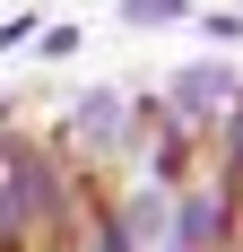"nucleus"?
I'll list each match as a JSON object with an SVG mask.
<instances>
[{
    "label": "nucleus",
    "instance_id": "nucleus-1",
    "mask_svg": "<svg viewBox=\"0 0 243 252\" xmlns=\"http://www.w3.org/2000/svg\"><path fill=\"white\" fill-rule=\"evenodd\" d=\"M130 139H139V104L122 87H87L70 104V122H61V157L70 165H113V157H130Z\"/></svg>",
    "mask_w": 243,
    "mask_h": 252
},
{
    "label": "nucleus",
    "instance_id": "nucleus-2",
    "mask_svg": "<svg viewBox=\"0 0 243 252\" xmlns=\"http://www.w3.org/2000/svg\"><path fill=\"white\" fill-rule=\"evenodd\" d=\"M235 96H243V78L226 70V61H191V70H174V87H165V104L182 113V122H200V130L217 122Z\"/></svg>",
    "mask_w": 243,
    "mask_h": 252
},
{
    "label": "nucleus",
    "instance_id": "nucleus-3",
    "mask_svg": "<svg viewBox=\"0 0 243 252\" xmlns=\"http://www.w3.org/2000/svg\"><path fill=\"white\" fill-rule=\"evenodd\" d=\"M182 9H191V0H122L130 26H165V18H182Z\"/></svg>",
    "mask_w": 243,
    "mask_h": 252
},
{
    "label": "nucleus",
    "instance_id": "nucleus-4",
    "mask_svg": "<svg viewBox=\"0 0 243 252\" xmlns=\"http://www.w3.org/2000/svg\"><path fill=\"white\" fill-rule=\"evenodd\" d=\"M217 252H243V226H235V235H226V244H217Z\"/></svg>",
    "mask_w": 243,
    "mask_h": 252
},
{
    "label": "nucleus",
    "instance_id": "nucleus-5",
    "mask_svg": "<svg viewBox=\"0 0 243 252\" xmlns=\"http://www.w3.org/2000/svg\"><path fill=\"white\" fill-rule=\"evenodd\" d=\"M165 252H182V244H165Z\"/></svg>",
    "mask_w": 243,
    "mask_h": 252
}]
</instances>
